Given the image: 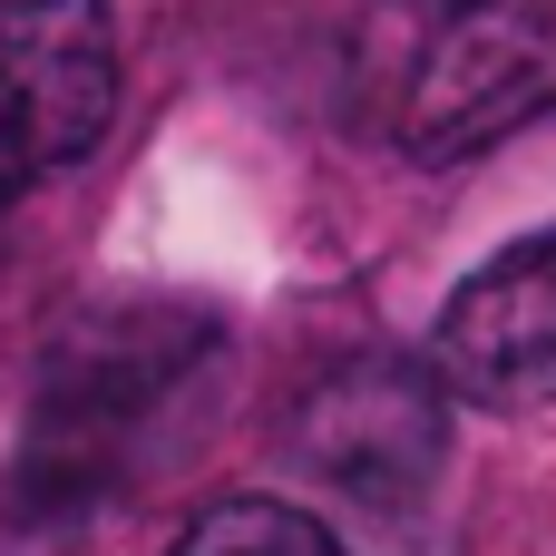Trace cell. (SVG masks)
<instances>
[{
    "label": "cell",
    "instance_id": "obj_1",
    "mask_svg": "<svg viewBox=\"0 0 556 556\" xmlns=\"http://www.w3.org/2000/svg\"><path fill=\"white\" fill-rule=\"evenodd\" d=\"M352 108L410 166H459L556 117V0H371Z\"/></svg>",
    "mask_w": 556,
    "mask_h": 556
},
{
    "label": "cell",
    "instance_id": "obj_2",
    "mask_svg": "<svg viewBox=\"0 0 556 556\" xmlns=\"http://www.w3.org/2000/svg\"><path fill=\"white\" fill-rule=\"evenodd\" d=\"M117 10L108 0H0V205L49 186L108 137Z\"/></svg>",
    "mask_w": 556,
    "mask_h": 556
},
{
    "label": "cell",
    "instance_id": "obj_3",
    "mask_svg": "<svg viewBox=\"0 0 556 556\" xmlns=\"http://www.w3.org/2000/svg\"><path fill=\"white\" fill-rule=\"evenodd\" d=\"M205 342L195 313H88L49 381H39V440H29V479H68V489H98L108 450L127 440V420L186 371V352Z\"/></svg>",
    "mask_w": 556,
    "mask_h": 556
},
{
    "label": "cell",
    "instance_id": "obj_4",
    "mask_svg": "<svg viewBox=\"0 0 556 556\" xmlns=\"http://www.w3.org/2000/svg\"><path fill=\"white\" fill-rule=\"evenodd\" d=\"M430 381L479 410H547L556 401V225L498 244L430 332Z\"/></svg>",
    "mask_w": 556,
    "mask_h": 556
},
{
    "label": "cell",
    "instance_id": "obj_5",
    "mask_svg": "<svg viewBox=\"0 0 556 556\" xmlns=\"http://www.w3.org/2000/svg\"><path fill=\"white\" fill-rule=\"evenodd\" d=\"M303 459L362 498H410L440 459V391L430 371H401V362H362V371H332L303 410Z\"/></svg>",
    "mask_w": 556,
    "mask_h": 556
},
{
    "label": "cell",
    "instance_id": "obj_6",
    "mask_svg": "<svg viewBox=\"0 0 556 556\" xmlns=\"http://www.w3.org/2000/svg\"><path fill=\"white\" fill-rule=\"evenodd\" d=\"M176 556H342V538L283 498H215V508H195Z\"/></svg>",
    "mask_w": 556,
    "mask_h": 556
}]
</instances>
